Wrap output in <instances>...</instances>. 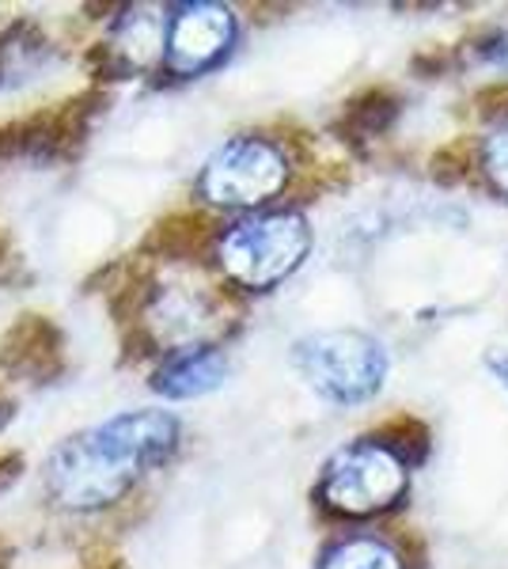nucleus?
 Here are the masks:
<instances>
[{
    "label": "nucleus",
    "instance_id": "obj_1",
    "mask_svg": "<svg viewBox=\"0 0 508 569\" xmlns=\"http://www.w3.org/2000/svg\"><path fill=\"white\" fill-rule=\"evenodd\" d=\"M179 445V421L160 410H137L69 437L46 467V490L64 509L114 505L145 467L163 463Z\"/></svg>",
    "mask_w": 508,
    "mask_h": 569
},
{
    "label": "nucleus",
    "instance_id": "obj_2",
    "mask_svg": "<svg viewBox=\"0 0 508 569\" xmlns=\"http://www.w3.org/2000/svg\"><path fill=\"white\" fill-rule=\"evenodd\" d=\"M311 251V228L300 213H262L239 220L220 240V266L243 289H273Z\"/></svg>",
    "mask_w": 508,
    "mask_h": 569
},
{
    "label": "nucleus",
    "instance_id": "obj_3",
    "mask_svg": "<svg viewBox=\"0 0 508 569\" xmlns=\"http://www.w3.org/2000/svg\"><path fill=\"white\" fill-rule=\"evenodd\" d=\"M410 475L395 448L384 440H357L330 456L319 482V498L338 517H376L402 501Z\"/></svg>",
    "mask_w": 508,
    "mask_h": 569
},
{
    "label": "nucleus",
    "instance_id": "obj_4",
    "mask_svg": "<svg viewBox=\"0 0 508 569\" xmlns=\"http://www.w3.org/2000/svg\"><path fill=\"white\" fill-rule=\"evenodd\" d=\"M297 369L330 402H365L384 388L387 353L360 330H327L297 346Z\"/></svg>",
    "mask_w": 508,
    "mask_h": 569
},
{
    "label": "nucleus",
    "instance_id": "obj_5",
    "mask_svg": "<svg viewBox=\"0 0 508 569\" xmlns=\"http://www.w3.org/2000/svg\"><path fill=\"white\" fill-rule=\"evenodd\" d=\"M289 190V160L266 137H236L209 156L198 194L225 209H255Z\"/></svg>",
    "mask_w": 508,
    "mask_h": 569
},
{
    "label": "nucleus",
    "instance_id": "obj_6",
    "mask_svg": "<svg viewBox=\"0 0 508 569\" xmlns=\"http://www.w3.org/2000/svg\"><path fill=\"white\" fill-rule=\"evenodd\" d=\"M107 96L99 88H88L80 96H69L61 103L39 110V114L23 118V122L0 126V160L4 156H34V160H69L80 152L88 137L91 118Z\"/></svg>",
    "mask_w": 508,
    "mask_h": 569
},
{
    "label": "nucleus",
    "instance_id": "obj_7",
    "mask_svg": "<svg viewBox=\"0 0 508 569\" xmlns=\"http://www.w3.org/2000/svg\"><path fill=\"white\" fill-rule=\"evenodd\" d=\"M236 42V16L220 4H182L168 20L163 66L175 77H198L228 58Z\"/></svg>",
    "mask_w": 508,
    "mask_h": 569
},
{
    "label": "nucleus",
    "instance_id": "obj_8",
    "mask_svg": "<svg viewBox=\"0 0 508 569\" xmlns=\"http://www.w3.org/2000/svg\"><path fill=\"white\" fill-rule=\"evenodd\" d=\"M0 369L27 383H50L64 369V338L42 311H23L0 338Z\"/></svg>",
    "mask_w": 508,
    "mask_h": 569
},
{
    "label": "nucleus",
    "instance_id": "obj_9",
    "mask_svg": "<svg viewBox=\"0 0 508 569\" xmlns=\"http://www.w3.org/2000/svg\"><path fill=\"white\" fill-rule=\"evenodd\" d=\"M228 376V357L217 346H182L163 353V361L152 372V391L163 399H193L217 388Z\"/></svg>",
    "mask_w": 508,
    "mask_h": 569
},
{
    "label": "nucleus",
    "instance_id": "obj_10",
    "mask_svg": "<svg viewBox=\"0 0 508 569\" xmlns=\"http://www.w3.org/2000/svg\"><path fill=\"white\" fill-rule=\"evenodd\" d=\"M212 228H217L212 217L201 213V209H175V213L156 220L141 247H145V254H156V259L187 262L209 247Z\"/></svg>",
    "mask_w": 508,
    "mask_h": 569
},
{
    "label": "nucleus",
    "instance_id": "obj_11",
    "mask_svg": "<svg viewBox=\"0 0 508 569\" xmlns=\"http://www.w3.org/2000/svg\"><path fill=\"white\" fill-rule=\"evenodd\" d=\"M152 300V266L149 259H126L118 266V278L110 281L107 289V305H110V316L118 319L122 327H137L141 319L145 305Z\"/></svg>",
    "mask_w": 508,
    "mask_h": 569
},
{
    "label": "nucleus",
    "instance_id": "obj_12",
    "mask_svg": "<svg viewBox=\"0 0 508 569\" xmlns=\"http://www.w3.org/2000/svg\"><path fill=\"white\" fill-rule=\"evenodd\" d=\"M46 53H50L46 34H39V27L31 20H20L8 31H0V88L23 80V72H31L39 61H46Z\"/></svg>",
    "mask_w": 508,
    "mask_h": 569
},
{
    "label": "nucleus",
    "instance_id": "obj_13",
    "mask_svg": "<svg viewBox=\"0 0 508 569\" xmlns=\"http://www.w3.org/2000/svg\"><path fill=\"white\" fill-rule=\"evenodd\" d=\"M319 569H402V558H399V550L391 543H384V539L357 536V539H346V543L330 547Z\"/></svg>",
    "mask_w": 508,
    "mask_h": 569
},
{
    "label": "nucleus",
    "instance_id": "obj_14",
    "mask_svg": "<svg viewBox=\"0 0 508 569\" xmlns=\"http://www.w3.org/2000/svg\"><path fill=\"white\" fill-rule=\"evenodd\" d=\"M395 114V99L387 96V91L372 88L365 91V96H357L353 103H346L341 110V126L353 133H380L387 122H391Z\"/></svg>",
    "mask_w": 508,
    "mask_h": 569
},
{
    "label": "nucleus",
    "instance_id": "obj_15",
    "mask_svg": "<svg viewBox=\"0 0 508 569\" xmlns=\"http://www.w3.org/2000/svg\"><path fill=\"white\" fill-rule=\"evenodd\" d=\"M482 171L501 194H508V122L482 144Z\"/></svg>",
    "mask_w": 508,
    "mask_h": 569
},
{
    "label": "nucleus",
    "instance_id": "obj_16",
    "mask_svg": "<svg viewBox=\"0 0 508 569\" xmlns=\"http://www.w3.org/2000/svg\"><path fill=\"white\" fill-rule=\"evenodd\" d=\"M84 569H126V562L114 555V550L96 547V550H88V555H84Z\"/></svg>",
    "mask_w": 508,
    "mask_h": 569
},
{
    "label": "nucleus",
    "instance_id": "obj_17",
    "mask_svg": "<svg viewBox=\"0 0 508 569\" xmlns=\"http://www.w3.org/2000/svg\"><path fill=\"white\" fill-rule=\"evenodd\" d=\"M20 467H23V460L16 452H0V486H8L20 475Z\"/></svg>",
    "mask_w": 508,
    "mask_h": 569
},
{
    "label": "nucleus",
    "instance_id": "obj_18",
    "mask_svg": "<svg viewBox=\"0 0 508 569\" xmlns=\"http://www.w3.org/2000/svg\"><path fill=\"white\" fill-rule=\"evenodd\" d=\"M489 369L501 376V383L508 388V353H494V357H489Z\"/></svg>",
    "mask_w": 508,
    "mask_h": 569
},
{
    "label": "nucleus",
    "instance_id": "obj_19",
    "mask_svg": "<svg viewBox=\"0 0 508 569\" xmlns=\"http://www.w3.org/2000/svg\"><path fill=\"white\" fill-rule=\"evenodd\" d=\"M12 418V402L8 399H0V429H4V421Z\"/></svg>",
    "mask_w": 508,
    "mask_h": 569
},
{
    "label": "nucleus",
    "instance_id": "obj_20",
    "mask_svg": "<svg viewBox=\"0 0 508 569\" xmlns=\"http://www.w3.org/2000/svg\"><path fill=\"white\" fill-rule=\"evenodd\" d=\"M4 254H8V236L0 232V262H4Z\"/></svg>",
    "mask_w": 508,
    "mask_h": 569
},
{
    "label": "nucleus",
    "instance_id": "obj_21",
    "mask_svg": "<svg viewBox=\"0 0 508 569\" xmlns=\"http://www.w3.org/2000/svg\"><path fill=\"white\" fill-rule=\"evenodd\" d=\"M4 558H8V547H4V539H0V569H4Z\"/></svg>",
    "mask_w": 508,
    "mask_h": 569
}]
</instances>
